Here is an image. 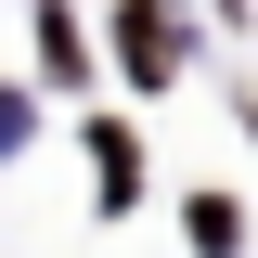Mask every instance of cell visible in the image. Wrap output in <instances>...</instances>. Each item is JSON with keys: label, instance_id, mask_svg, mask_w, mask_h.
I'll use <instances>...</instances> for the list:
<instances>
[{"label": "cell", "instance_id": "obj_2", "mask_svg": "<svg viewBox=\"0 0 258 258\" xmlns=\"http://www.w3.org/2000/svg\"><path fill=\"white\" fill-rule=\"evenodd\" d=\"M91 168H103V207L142 194V142H129V129H91Z\"/></svg>", "mask_w": 258, "mask_h": 258}, {"label": "cell", "instance_id": "obj_3", "mask_svg": "<svg viewBox=\"0 0 258 258\" xmlns=\"http://www.w3.org/2000/svg\"><path fill=\"white\" fill-rule=\"evenodd\" d=\"M245 129H258V116H245Z\"/></svg>", "mask_w": 258, "mask_h": 258}, {"label": "cell", "instance_id": "obj_1", "mask_svg": "<svg viewBox=\"0 0 258 258\" xmlns=\"http://www.w3.org/2000/svg\"><path fill=\"white\" fill-rule=\"evenodd\" d=\"M116 52H129V78H181V39H168V0H142V13H116Z\"/></svg>", "mask_w": 258, "mask_h": 258}]
</instances>
